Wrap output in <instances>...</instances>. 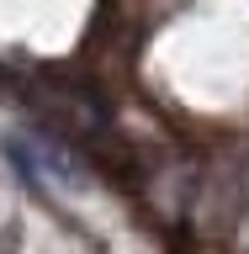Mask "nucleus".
I'll return each instance as SVG.
<instances>
[{"instance_id": "f257e3e1", "label": "nucleus", "mask_w": 249, "mask_h": 254, "mask_svg": "<svg viewBox=\"0 0 249 254\" xmlns=\"http://www.w3.org/2000/svg\"><path fill=\"white\" fill-rule=\"evenodd\" d=\"M244 201H249V164H244Z\"/></svg>"}]
</instances>
